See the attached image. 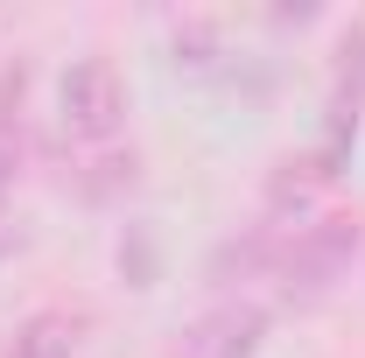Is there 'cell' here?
Masks as SVG:
<instances>
[{"label":"cell","instance_id":"1","mask_svg":"<svg viewBox=\"0 0 365 358\" xmlns=\"http://www.w3.org/2000/svg\"><path fill=\"white\" fill-rule=\"evenodd\" d=\"M365 246V225L351 211H323V218H302L295 232H281V260H274V281L288 288V295H323V288H337L351 260H359Z\"/></svg>","mask_w":365,"mask_h":358},{"label":"cell","instance_id":"2","mask_svg":"<svg viewBox=\"0 0 365 358\" xmlns=\"http://www.w3.org/2000/svg\"><path fill=\"white\" fill-rule=\"evenodd\" d=\"M56 113H63V134L71 140H106L127 113V91H120V71L106 56H78L63 71V91H56Z\"/></svg>","mask_w":365,"mask_h":358},{"label":"cell","instance_id":"3","mask_svg":"<svg viewBox=\"0 0 365 358\" xmlns=\"http://www.w3.org/2000/svg\"><path fill=\"white\" fill-rule=\"evenodd\" d=\"M260 330H267V310H260V302H232V310L204 316L182 352L190 358H253L260 352Z\"/></svg>","mask_w":365,"mask_h":358},{"label":"cell","instance_id":"4","mask_svg":"<svg viewBox=\"0 0 365 358\" xmlns=\"http://www.w3.org/2000/svg\"><path fill=\"white\" fill-rule=\"evenodd\" d=\"M71 344H78V337H71V316H36V323L14 337L7 358H71Z\"/></svg>","mask_w":365,"mask_h":358},{"label":"cell","instance_id":"5","mask_svg":"<svg viewBox=\"0 0 365 358\" xmlns=\"http://www.w3.org/2000/svg\"><path fill=\"white\" fill-rule=\"evenodd\" d=\"M7 183H14V155H7V134H0V218H7ZM0 246H7V232H0Z\"/></svg>","mask_w":365,"mask_h":358}]
</instances>
